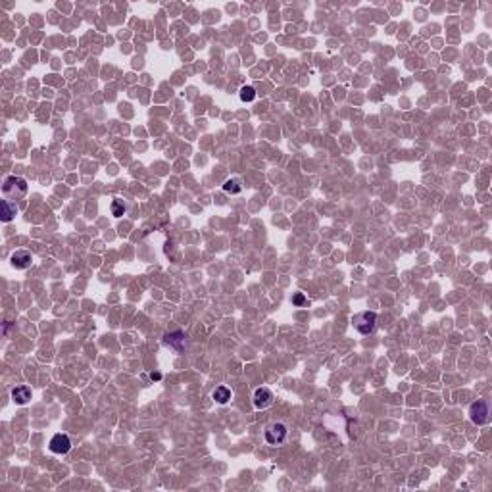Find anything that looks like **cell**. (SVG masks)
Listing matches in <instances>:
<instances>
[{"mask_svg": "<svg viewBox=\"0 0 492 492\" xmlns=\"http://www.w3.org/2000/svg\"><path fill=\"white\" fill-rule=\"evenodd\" d=\"M352 325L359 335H371L377 327V313L375 312H359L352 317Z\"/></svg>", "mask_w": 492, "mask_h": 492, "instance_id": "cell-1", "label": "cell"}, {"mask_svg": "<svg viewBox=\"0 0 492 492\" xmlns=\"http://www.w3.org/2000/svg\"><path fill=\"white\" fill-rule=\"evenodd\" d=\"M469 419L475 423V425H487L491 421V406L487 400H477V402L471 404L469 408Z\"/></svg>", "mask_w": 492, "mask_h": 492, "instance_id": "cell-2", "label": "cell"}, {"mask_svg": "<svg viewBox=\"0 0 492 492\" xmlns=\"http://www.w3.org/2000/svg\"><path fill=\"white\" fill-rule=\"evenodd\" d=\"M27 181L21 179V177H15V175H10L6 177L4 183H2V191L6 196H23L27 194Z\"/></svg>", "mask_w": 492, "mask_h": 492, "instance_id": "cell-3", "label": "cell"}, {"mask_svg": "<svg viewBox=\"0 0 492 492\" xmlns=\"http://www.w3.org/2000/svg\"><path fill=\"white\" fill-rule=\"evenodd\" d=\"M286 434H288V429L284 423H271L266 429V442L271 446H279L286 440Z\"/></svg>", "mask_w": 492, "mask_h": 492, "instance_id": "cell-4", "label": "cell"}, {"mask_svg": "<svg viewBox=\"0 0 492 492\" xmlns=\"http://www.w3.org/2000/svg\"><path fill=\"white\" fill-rule=\"evenodd\" d=\"M50 452L52 454H68L70 450H71V440H70V436L68 434H64V432H58V434H54L52 436V440H50Z\"/></svg>", "mask_w": 492, "mask_h": 492, "instance_id": "cell-5", "label": "cell"}, {"mask_svg": "<svg viewBox=\"0 0 492 492\" xmlns=\"http://www.w3.org/2000/svg\"><path fill=\"white\" fill-rule=\"evenodd\" d=\"M273 400H275V396H273V392L268 387L256 388V392H254V406H256V410H266V408H269L273 404Z\"/></svg>", "mask_w": 492, "mask_h": 492, "instance_id": "cell-6", "label": "cell"}, {"mask_svg": "<svg viewBox=\"0 0 492 492\" xmlns=\"http://www.w3.org/2000/svg\"><path fill=\"white\" fill-rule=\"evenodd\" d=\"M10 262H12V266L15 269H27L33 264V254L27 252V250H17V252L10 256Z\"/></svg>", "mask_w": 492, "mask_h": 492, "instance_id": "cell-7", "label": "cell"}, {"mask_svg": "<svg viewBox=\"0 0 492 492\" xmlns=\"http://www.w3.org/2000/svg\"><path fill=\"white\" fill-rule=\"evenodd\" d=\"M12 400L17 406H23L31 400V388L25 387V385H19V387L12 388Z\"/></svg>", "mask_w": 492, "mask_h": 492, "instance_id": "cell-8", "label": "cell"}, {"mask_svg": "<svg viewBox=\"0 0 492 492\" xmlns=\"http://www.w3.org/2000/svg\"><path fill=\"white\" fill-rule=\"evenodd\" d=\"M15 213H17V206H15V202L8 200V198H4V200H2V221H4V223L12 221Z\"/></svg>", "mask_w": 492, "mask_h": 492, "instance_id": "cell-9", "label": "cell"}, {"mask_svg": "<svg viewBox=\"0 0 492 492\" xmlns=\"http://www.w3.org/2000/svg\"><path fill=\"white\" fill-rule=\"evenodd\" d=\"M231 396H233V392H231V388L221 385V387H215V390L211 392V398L215 400L217 404H227L231 400Z\"/></svg>", "mask_w": 492, "mask_h": 492, "instance_id": "cell-10", "label": "cell"}, {"mask_svg": "<svg viewBox=\"0 0 492 492\" xmlns=\"http://www.w3.org/2000/svg\"><path fill=\"white\" fill-rule=\"evenodd\" d=\"M165 344L181 350V348L187 346V341H185V335L183 333H171V335H165Z\"/></svg>", "mask_w": 492, "mask_h": 492, "instance_id": "cell-11", "label": "cell"}, {"mask_svg": "<svg viewBox=\"0 0 492 492\" xmlns=\"http://www.w3.org/2000/svg\"><path fill=\"white\" fill-rule=\"evenodd\" d=\"M223 193L227 194H239L242 193V183L240 179H235V177H231V179H227L223 183Z\"/></svg>", "mask_w": 492, "mask_h": 492, "instance_id": "cell-12", "label": "cell"}, {"mask_svg": "<svg viewBox=\"0 0 492 492\" xmlns=\"http://www.w3.org/2000/svg\"><path fill=\"white\" fill-rule=\"evenodd\" d=\"M239 96H240V100H242V102H252L254 98H256V90H254V87L246 85V87H242V89H240Z\"/></svg>", "mask_w": 492, "mask_h": 492, "instance_id": "cell-13", "label": "cell"}, {"mask_svg": "<svg viewBox=\"0 0 492 492\" xmlns=\"http://www.w3.org/2000/svg\"><path fill=\"white\" fill-rule=\"evenodd\" d=\"M112 213H114L116 217H121V215L125 213V202L120 200V198H116V200L112 202Z\"/></svg>", "mask_w": 492, "mask_h": 492, "instance_id": "cell-14", "label": "cell"}, {"mask_svg": "<svg viewBox=\"0 0 492 492\" xmlns=\"http://www.w3.org/2000/svg\"><path fill=\"white\" fill-rule=\"evenodd\" d=\"M292 304H294V306H304V304H308V300H306V296H304L302 292H296V294L292 296Z\"/></svg>", "mask_w": 492, "mask_h": 492, "instance_id": "cell-15", "label": "cell"}, {"mask_svg": "<svg viewBox=\"0 0 492 492\" xmlns=\"http://www.w3.org/2000/svg\"><path fill=\"white\" fill-rule=\"evenodd\" d=\"M150 379H152V381H160V379H162V373H160V371H152V373H150Z\"/></svg>", "mask_w": 492, "mask_h": 492, "instance_id": "cell-16", "label": "cell"}]
</instances>
